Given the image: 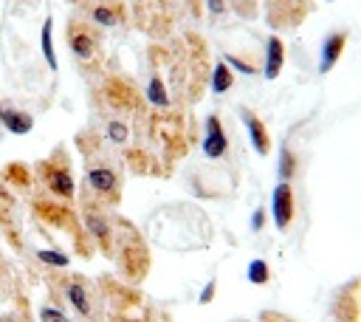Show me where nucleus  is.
Here are the masks:
<instances>
[{
    "label": "nucleus",
    "mask_w": 361,
    "mask_h": 322,
    "mask_svg": "<svg viewBox=\"0 0 361 322\" xmlns=\"http://www.w3.org/2000/svg\"><path fill=\"white\" fill-rule=\"evenodd\" d=\"M243 125H246V130H249V139H251L254 150H257L260 156H269V153H271V139H269L266 125H262V122L254 116V113H249V110H243Z\"/></svg>",
    "instance_id": "nucleus-5"
},
{
    "label": "nucleus",
    "mask_w": 361,
    "mask_h": 322,
    "mask_svg": "<svg viewBox=\"0 0 361 322\" xmlns=\"http://www.w3.org/2000/svg\"><path fill=\"white\" fill-rule=\"evenodd\" d=\"M0 122H3L6 130L14 133V136H26V133H32V127H34V119L29 116V113L12 110V108H3V110H0Z\"/></svg>",
    "instance_id": "nucleus-7"
},
{
    "label": "nucleus",
    "mask_w": 361,
    "mask_h": 322,
    "mask_svg": "<svg viewBox=\"0 0 361 322\" xmlns=\"http://www.w3.org/2000/svg\"><path fill=\"white\" fill-rule=\"evenodd\" d=\"M269 277H271V269H269L266 260H251L249 263V280L251 283L262 286V283H269Z\"/></svg>",
    "instance_id": "nucleus-17"
},
{
    "label": "nucleus",
    "mask_w": 361,
    "mask_h": 322,
    "mask_svg": "<svg viewBox=\"0 0 361 322\" xmlns=\"http://www.w3.org/2000/svg\"><path fill=\"white\" fill-rule=\"evenodd\" d=\"M294 173H297V156L288 147H282V153H279V178L288 181V178H294Z\"/></svg>",
    "instance_id": "nucleus-16"
},
{
    "label": "nucleus",
    "mask_w": 361,
    "mask_h": 322,
    "mask_svg": "<svg viewBox=\"0 0 361 322\" xmlns=\"http://www.w3.org/2000/svg\"><path fill=\"white\" fill-rule=\"evenodd\" d=\"M42 175L48 181V187H51L57 195H62V198L74 195V178H71L68 167H42Z\"/></svg>",
    "instance_id": "nucleus-6"
},
{
    "label": "nucleus",
    "mask_w": 361,
    "mask_h": 322,
    "mask_svg": "<svg viewBox=\"0 0 361 322\" xmlns=\"http://www.w3.org/2000/svg\"><path fill=\"white\" fill-rule=\"evenodd\" d=\"M345 45H347V32H333L325 40V45H322V60H319V74H327L330 68L339 62Z\"/></svg>",
    "instance_id": "nucleus-3"
},
{
    "label": "nucleus",
    "mask_w": 361,
    "mask_h": 322,
    "mask_svg": "<svg viewBox=\"0 0 361 322\" xmlns=\"http://www.w3.org/2000/svg\"><path fill=\"white\" fill-rule=\"evenodd\" d=\"M37 258L42 263H48V266H57V269H65L68 266V255H62V251H57V249H40Z\"/></svg>",
    "instance_id": "nucleus-18"
},
{
    "label": "nucleus",
    "mask_w": 361,
    "mask_h": 322,
    "mask_svg": "<svg viewBox=\"0 0 361 322\" xmlns=\"http://www.w3.org/2000/svg\"><path fill=\"white\" fill-rule=\"evenodd\" d=\"M229 150V139H226V133L221 127V119L218 116H209L206 119V136H203V156L209 161H218L223 158Z\"/></svg>",
    "instance_id": "nucleus-2"
},
{
    "label": "nucleus",
    "mask_w": 361,
    "mask_h": 322,
    "mask_svg": "<svg viewBox=\"0 0 361 322\" xmlns=\"http://www.w3.org/2000/svg\"><path fill=\"white\" fill-rule=\"evenodd\" d=\"M147 99H150L153 105H158V108H166V105H170V97H166V88H164V82H161L158 77H153V79H150V85H147Z\"/></svg>",
    "instance_id": "nucleus-14"
},
{
    "label": "nucleus",
    "mask_w": 361,
    "mask_h": 322,
    "mask_svg": "<svg viewBox=\"0 0 361 322\" xmlns=\"http://www.w3.org/2000/svg\"><path fill=\"white\" fill-rule=\"evenodd\" d=\"M214 288H218V283L209 280V286L201 291V303H212V297H214Z\"/></svg>",
    "instance_id": "nucleus-22"
},
{
    "label": "nucleus",
    "mask_w": 361,
    "mask_h": 322,
    "mask_svg": "<svg viewBox=\"0 0 361 322\" xmlns=\"http://www.w3.org/2000/svg\"><path fill=\"white\" fill-rule=\"evenodd\" d=\"M232 88V68L226 62H218L214 65V77H212V90L214 94H226Z\"/></svg>",
    "instance_id": "nucleus-12"
},
{
    "label": "nucleus",
    "mask_w": 361,
    "mask_h": 322,
    "mask_svg": "<svg viewBox=\"0 0 361 322\" xmlns=\"http://www.w3.org/2000/svg\"><path fill=\"white\" fill-rule=\"evenodd\" d=\"M262 223H266V212H262V210H257V212L251 215V229H254V232H260V229H262Z\"/></svg>",
    "instance_id": "nucleus-21"
},
{
    "label": "nucleus",
    "mask_w": 361,
    "mask_h": 322,
    "mask_svg": "<svg viewBox=\"0 0 361 322\" xmlns=\"http://www.w3.org/2000/svg\"><path fill=\"white\" fill-rule=\"evenodd\" d=\"M294 212L297 210H294V190H291V184L279 181L274 195H271V215H274L277 229H288V226H291Z\"/></svg>",
    "instance_id": "nucleus-1"
},
{
    "label": "nucleus",
    "mask_w": 361,
    "mask_h": 322,
    "mask_svg": "<svg viewBox=\"0 0 361 322\" xmlns=\"http://www.w3.org/2000/svg\"><path fill=\"white\" fill-rule=\"evenodd\" d=\"M206 6H209L212 14H223V12H226V3H223V0H206Z\"/></svg>",
    "instance_id": "nucleus-23"
},
{
    "label": "nucleus",
    "mask_w": 361,
    "mask_h": 322,
    "mask_svg": "<svg viewBox=\"0 0 361 322\" xmlns=\"http://www.w3.org/2000/svg\"><path fill=\"white\" fill-rule=\"evenodd\" d=\"M42 54H45L48 68L57 71L60 62H57V54H54V23H51V17H45V26H42Z\"/></svg>",
    "instance_id": "nucleus-10"
},
{
    "label": "nucleus",
    "mask_w": 361,
    "mask_h": 322,
    "mask_svg": "<svg viewBox=\"0 0 361 322\" xmlns=\"http://www.w3.org/2000/svg\"><path fill=\"white\" fill-rule=\"evenodd\" d=\"M108 136H110V142H116V145H125V142H127V136H130V130H127V125H125V122L113 119V122L108 125Z\"/></svg>",
    "instance_id": "nucleus-19"
},
{
    "label": "nucleus",
    "mask_w": 361,
    "mask_h": 322,
    "mask_svg": "<svg viewBox=\"0 0 361 322\" xmlns=\"http://www.w3.org/2000/svg\"><path fill=\"white\" fill-rule=\"evenodd\" d=\"M85 181H88L90 190L102 193V195H113L119 190V175L110 167H88Z\"/></svg>",
    "instance_id": "nucleus-4"
},
{
    "label": "nucleus",
    "mask_w": 361,
    "mask_h": 322,
    "mask_svg": "<svg viewBox=\"0 0 361 322\" xmlns=\"http://www.w3.org/2000/svg\"><path fill=\"white\" fill-rule=\"evenodd\" d=\"M65 297H68V303L77 308L79 317H90V297H88L82 283H77V280L65 283Z\"/></svg>",
    "instance_id": "nucleus-9"
},
{
    "label": "nucleus",
    "mask_w": 361,
    "mask_h": 322,
    "mask_svg": "<svg viewBox=\"0 0 361 322\" xmlns=\"http://www.w3.org/2000/svg\"><path fill=\"white\" fill-rule=\"evenodd\" d=\"M282 62H285L282 40H279V37H271V40H269V51H266V68H262V74H266V79H277V77H279Z\"/></svg>",
    "instance_id": "nucleus-8"
},
{
    "label": "nucleus",
    "mask_w": 361,
    "mask_h": 322,
    "mask_svg": "<svg viewBox=\"0 0 361 322\" xmlns=\"http://www.w3.org/2000/svg\"><path fill=\"white\" fill-rule=\"evenodd\" d=\"M9 322H14V319H9Z\"/></svg>",
    "instance_id": "nucleus-24"
},
{
    "label": "nucleus",
    "mask_w": 361,
    "mask_h": 322,
    "mask_svg": "<svg viewBox=\"0 0 361 322\" xmlns=\"http://www.w3.org/2000/svg\"><path fill=\"white\" fill-rule=\"evenodd\" d=\"M90 17H93V23H99V26H116V23H119V9L102 3V6H96L90 12Z\"/></svg>",
    "instance_id": "nucleus-15"
},
{
    "label": "nucleus",
    "mask_w": 361,
    "mask_h": 322,
    "mask_svg": "<svg viewBox=\"0 0 361 322\" xmlns=\"http://www.w3.org/2000/svg\"><path fill=\"white\" fill-rule=\"evenodd\" d=\"M88 229L105 249H110V226H108V221H102L99 215H88Z\"/></svg>",
    "instance_id": "nucleus-13"
},
{
    "label": "nucleus",
    "mask_w": 361,
    "mask_h": 322,
    "mask_svg": "<svg viewBox=\"0 0 361 322\" xmlns=\"http://www.w3.org/2000/svg\"><path fill=\"white\" fill-rule=\"evenodd\" d=\"M71 49H74V54L79 60H90L96 42H93V37L88 32H71Z\"/></svg>",
    "instance_id": "nucleus-11"
},
{
    "label": "nucleus",
    "mask_w": 361,
    "mask_h": 322,
    "mask_svg": "<svg viewBox=\"0 0 361 322\" xmlns=\"http://www.w3.org/2000/svg\"><path fill=\"white\" fill-rule=\"evenodd\" d=\"M40 322H68V319H65L62 311H57V308H51V306H42V308H40Z\"/></svg>",
    "instance_id": "nucleus-20"
}]
</instances>
